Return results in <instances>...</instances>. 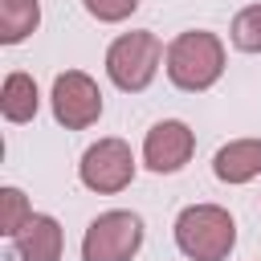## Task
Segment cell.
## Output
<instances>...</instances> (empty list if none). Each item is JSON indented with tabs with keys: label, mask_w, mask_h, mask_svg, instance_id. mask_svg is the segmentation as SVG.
Wrapping results in <instances>:
<instances>
[{
	"label": "cell",
	"mask_w": 261,
	"mask_h": 261,
	"mask_svg": "<svg viewBox=\"0 0 261 261\" xmlns=\"http://www.w3.org/2000/svg\"><path fill=\"white\" fill-rule=\"evenodd\" d=\"M220 73H224V45H220L216 33L192 29V33H179L167 45V77L179 90L200 94V90L216 86Z\"/></svg>",
	"instance_id": "1"
},
{
	"label": "cell",
	"mask_w": 261,
	"mask_h": 261,
	"mask_svg": "<svg viewBox=\"0 0 261 261\" xmlns=\"http://www.w3.org/2000/svg\"><path fill=\"white\" fill-rule=\"evenodd\" d=\"M232 45L245 53H261V4H249L232 16Z\"/></svg>",
	"instance_id": "13"
},
{
	"label": "cell",
	"mask_w": 261,
	"mask_h": 261,
	"mask_svg": "<svg viewBox=\"0 0 261 261\" xmlns=\"http://www.w3.org/2000/svg\"><path fill=\"white\" fill-rule=\"evenodd\" d=\"M77 175H82V184H86L90 192L114 196V192H122V188L135 179V155H130V147H126L122 139H98V143L82 155Z\"/></svg>",
	"instance_id": "5"
},
{
	"label": "cell",
	"mask_w": 261,
	"mask_h": 261,
	"mask_svg": "<svg viewBox=\"0 0 261 261\" xmlns=\"http://www.w3.org/2000/svg\"><path fill=\"white\" fill-rule=\"evenodd\" d=\"M143 245V220L135 212H102L82 237V261H130Z\"/></svg>",
	"instance_id": "4"
},
{
	"label": "cell",
	"mask_w": 261,
	"mask_h": 261,
	"mask_svg": "<svg viewBox=\"0 0 261 261\" xmlns=\"http://www.w3.org/2000/svg\"><path fill=\"white\" fill-rule=\"evenodd\" d=\"M82 4H86L90 16H98V20H106V24H118V20H126V16L139 8V0H82Z\"/></svg>",
	"instance_id": "14"
},
{
	"label": "cell",
	"mask_w": 261,
	"mask_h": 261,
	"mask_svg": "<svg viewBox=\"0 0 261 261\" xmlns=\"http://www.w3.org/2000/svg\"><path fill=\"white\" fill-rule=\"evenodd\" d=\"M159 61H163V45L155 33L139 29V33H122L110 49H106V73L118 90L126 94H139L155 82L159 73Z\"/></svg>",
	"instance_id": "3"
},
{
	"label": "cell",
	"mask_w": 261,
	"mask_h": 261,
	"mask_svg": "<svg viewBox=\"0 0 261 261\" xmlns=\"http://www.w3.org/2000/svg\"><path fill=\"white\" fill-rule=\"evenodd\" d=\"M20 261H61V249H65V237H61V224L53 216H33L16 237H12Z\"/></svg>",
	"instance_id": "8"
},
{
	"label": "cell",
	"mask_w": 261,
	"mask_h": 261,
	"mask_svg": "<svg viewBox=\"0 0 261 261\" xmlns=\"http://www.w3.org/2000/svg\"><path fill=\"white\" fill-rule=\"evenodd\" d=\"M29 220H33V212H29L24 192H20V188H4V192H0V232H4V237H16Z\"/></svg>",
	"instance_id": "12"
},
{
	"label": "cell",
	"mask_w": 261,
	"mask_h": 261,
	"mask_svg": "<svg viewBox=\"0 0 261 261\" xmlns=\"http://www.w3.org/2000/svg\"><path fill=\"white\" fill-rule=\"evenodd\" d=\"M192 151H196V135H192V126L179 122V118L155 122V126L147 130V139H143V163H147L151 171H159V175L179 171V167L192 159Z\"/></svg>",
	"instance_id": "7"
},
{
	"label": "cell",
	"mask_w": 261,
	"mask_h": 261,
	"mask_svg": "<svg viewBox=\"0 0 261 261\" xmlns=\"http://www.w3.org/2000/svg\"><path fill=\"white\" fill-rule=\"evenodd\" d=\"M98 114H102V90L90 73L65 69L53 77V118L65 130H86L90 122H98Z\"/></svg>",
	"instance_id": "6"
},
{
	"label": "cell",
	"mask_w": 261,
	"mask_h": 261,
	"mask_svg": "<svg viewBox=\"0 0 261 261\" xmlns=\"http://www.w3.org/2000/svg\"><path fill=\"white\" fill-rule=\"evenodd\" d=\"M37 82L29 77V73H8L4 77V90H0V114L8 118V122H29L33 114H37Z\"/></svg>",
	"instance_id": "10"
},
{
	"label": "cell",
	"mask_w": 261,
	"mask_h": 261,
	"mask_svg": "<svg viewBox=\"0 0 261 261\" xmlns=\"http://www.w3.org/2000/svg\"><path fill=\"white\" fill-rule=\"evenodd\" d=\"M212 171L220 184H249L253 175H261V139L224 143L212 159Z\"/></svg>",
	"instance_id": "9"
},
{
	"label": "cell",
	"mask_w": 261,
	"mask_h": 261,
	"mask_svg": "<svg viewBox=\"0 0 261 261\" xmlns=\"http://www.w3.org/2000/svg\"><path fill=\"white\" fill-rule=\"evenodd\" d=\"M175 245L192 261H224L237 245V220L220 204H192L175 216Z\"/></svg>",
	"instance_id": "2"
},
{
	"label": "cell",
	"mask_w": 261,
	"mask_h": 261,
	"mask_svg": "<svg viewBox=\"0 0 261 261\" xmlns=\"http://www.w3.org/2000/svg\"><path fill=\"white\" fill-rule=\"evenodd\" d=\"M41 24V4L37 0H0V41L20 45L29 33Z\"/></svg>",
	"instance_id": "11"
}]
</instances>
